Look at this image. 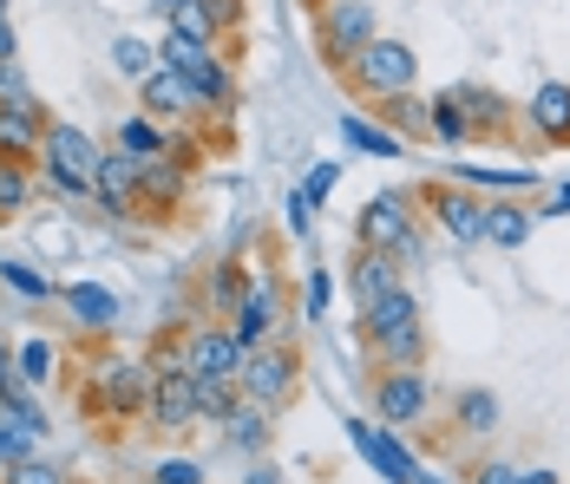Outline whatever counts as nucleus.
<instances>
[{
	"label": "nucleus",
	"instance_id": "1",
	"mask_svg": "<svg viewBox=\"0 0 570 484\" xmlns=\"http://www.w3.org/2000/svg\"><path fill=\"white\" fill-rule=\"evenodd\" d=\"M347 86L354 92H374V99H394V92H413V72H420V59L406 40H387V33H374L361 53L342 66Z\"/></svg>",
	"mask_w": 570,
	"mask_h": 484
},
{
	"label": "nucleus",
	"instance_id": "2",
	"mask_svg": "<svg viewBox=\"0 0 570 484\" xmlns=\"http://www.w3.org/2000/svg\"><path fill=\"white\" fill-rule=\"evenodd\" d=\"M158 66H171L177 79H184V86H190V99H197V106H229V99H236V79H229V66L217 53H210V47H190V40H165V53H158Z\"/></svg>",
	"mask_w": 570,
	"mask_h": 484
},
{
	"label": "nucleus",
	"instance_id": "3",
	"mask_svg": "<svg viewBox=\"0 0 570 484\" xmlns=\"http://www.w3.org/2000/svg\"><path fill=\"white\" fill-rule=\"evenodd\" d=\"M315 33H322V59H328V66H347V59L361 53L374 33H381V20H374V0H322V20H315Z\"/></svg>",
	"mask_w": 570,
	"mask_h": 484
},
{
	"label": "nucleus",
	"instance_id": "4",
	"mask_svg": "<svg viewBox=\"0 0 570 484\" xmlns=\"http://www.w3.org/2000/svg\"><path fill=\"white\" fill-rule=\"evenodd\" d=\"M236 393L276 413L288 393H295V354L269 347V340H263V347H249V354H243V367H236Z\"/></svg>",
	"mask_w": 570,
	"mask_h": 484
},
{
	"label": "nucleus",
	"instance_id": "5",
	"mask_svg": "<svg viewBox=\"0 0 570 484\" xmlns=\"http://www.w3.org/2000/svg\"><path fill=\"white\" fill-rule=\"evenodd\" d=\"M243 340L229 327H190L184 334V374L190 379H229L236 386V367H243Z\"/></svg>",
	"mask_w": 570,
	"mask_h": 484
},
{
	"label": "nucleus",
	"instance_id": "6",
	"mask_svg": "<svg viewBox=\"0 0 570 484\" xmlns=\"http://www.w3.org/2000/svg\"><path fill=\"white\" fill-rule=\"evenodd\" d=\"M426 406H433V386L420 367H387L381 386H374V413H381V426H413V419H426Z\"/></svg>",
	"mask_w": 570,
	"mask_h": 484
},
{
	"label": "nucleus",
	"instance_id": "7",
	"mask_svg": "<svg viewBox=\"0 0 570 484\" xmlns=\"http://www.w3.org/2000/svg\"><path fill=\"white\" fill-rule=\"evenodd\" d=\"M347 438L367 452V465H381V478H394V484H446V478H433V472H420V458L400 445L394 432L367 426V419H347Z\"/></svg>",
	"mask_w": 570,
	"mask_h": 484
},
{
	"label": "nucleus",
	"instance_id": "8",
	"mask_svg": "<svg viewBox=\"0 0 570 484\" xmlns=\"http://www.w3.org/2000/svg\"><path fill=\"white\" fill-rule=\"evenodd\" d=\"M354 236H361V249H381V256H394L400 236H413V210H406V197H400V190L367 197V204H361V216H354Z\"/></svg>",
	"mask_w": 570,
	"mask_h": 484
},
{
	"label": "nucleus",
	"instance_id": "9",
	"mask_svg": "<svg viewBox=\"0 0 570 484\" xmlns=\"http://www.w3.org/2000/svg\"><path fill=\"white\" fill-rule=\"evenodd\" d=\"M229 315H236L229 334H236L243 347H263V340L276 334V322H283V288H276L269 275H263V281H243V295H236V308H229Z\"/></svg>",
	"mask_w": 570,
	"mask_h": 484
},
{
	"label": "nucleus",
	"instance_id": "10",
	"mask_svg": "<svg viewBox=\"0 0 570 484\" xmlns=\"http://www.w3.org/2000/svg\"><path fill=\"white\" fill-rule=\"evenodd\" d=\"M433 216H440V229L453 236V243H485V204L465 190V184H446V190H433Z\"/></svg>",
	"mask_w": 570,
	"mask_h": 484
},
{
	"label": "nucleus",
	"instance_id": "11",
	"mask_svg": "<svg viewBox=\"0 0 570 484\" xmlns=\"http://www.w3.org/2000/svg\"><path fill=\"white\" fill-rule=\"evenodd\" d=\"M145 413H151L165 432H184V426H190V419H197V386H190V374H158V379H151V399H145Z\"/></svg>",
	"mask_w": 570,
	"mask_h": 484
},
{
	"label": "nucleus",
	"instance_id": "12",
	"mask_svg": "<svg viewBox=\"0 0 570 484\" xmlns=\"http://www.w3.org/2000/svg\"><path fill=\"white\" fill-rule=\"evenodd\" d=\"M40 151L53 164H66V170H79L86 184L99 177V158H106V151L92 145V131H79V125H47V131H40Z\"/></svg>",
	"mask_w": 570,
	"mask_h": 484
},
{
	"label": "nucleus",
	"instance_id": "13",
	"mask_svg": "<svg viewBox=\"0 0 570 484\" xmlns=\"http://www.w3.org/2000/svg\"><path fill=\"white\" fill-rule=\"evenodd\" d=\"M138 106H145V118H184V111H197V99H190V86L177 79L171 66H151L145 79H138Z\"/></svg>",
	"mask_w": 570,
	"mask_h": 484
},
{
	"label": "nucleus",
	"instance_id": "14",
	"mask_svg": "<svg viewBox=\"0 0 570 484\" xmlns=\"http://www.w3.org/2000/svg\"><path fill=\"white\" fill-rule=\"evenodd\" d=\"M99 399L112 413H138L151 399V367H131V360H106L99 367Z\"/></svg>",
	"mask_w": 570,
	"mask_h": 484
},
{
	"label": "nucleus",
	"instance_id": "15",
	"mask_svg": "<svg viewBox=\"0 0 570 484\" xmlns=\"http://www.w3.org/2000/svg\"><path fill=\"white\" fill-rule=\"evenodd\" d=\"M524 118H531V131H538L544 145H570V86H564V79L538 86V92H531V106H524Z\"/></svg>",
	"mask_w": 570,
	"mask_h": 484
},
{
	"label": "nucleus",
	"instance_id": "16",
	"mask_svg": "<svg viewBox=\"0 0 570 484\" xmlns=\"http://www.w3.org/2000/svg\"><path fill=\"white\" fill-rule=\"evenodd\" d=\"M184 184H190L184 158H171V151H158V158H138V190H145L158 210H171L177 197H184Z\"/></svg>",
	"mask_w": 570,
	"mask_h": 484
},
{
	"label": "nucleus",
	"instance_id": "17",
	"mask_svg": "<svg viewBox=\"0 0 570 484\" xmlns=\"http://www.w3.org/2000/svg\"><path fill=\"white\" fill-rule=\"evenodd\" d=\"M420 322V308H413V295H406V281L387 288V295H374L367 308H361V327H367V340H381V334H394V327Z\"/></svg>",
	"mask_w": 570,
	"mask_h": 484
},
{
	"label": "nucleus",
	"instance_id": "18",
	"mask_svg": "<svg viewBox=\"0 0 570 484\" xmlns=\"http://www.w3.org/2000/svg\"><path fill=\"white\" fill-rule=\"evenodd\" d=\"M165 13H171V33L190 40V47H217V33H224L217 13H210V0H171Z\"/></svg>",
	"mask_w": 570,
	"mask_h": 484
},
{
	"label": "nucleus",
	"instance_id": "19",
	"mask_svg": "<svg viewBox=\"0 0 570 484\" xmlns=\"http://www.w3.org/2000/svg\"><path fill=\"white\" fill-rule=\"evenodd\" d=\"M485 243L492 249H524L531 243V210L524 204H485Z\"/></svg>",
	"mask_w": 570,
	"mask_h": 484
},
{
	"label": "nucleus",
	"instance_id": "20",
	"mask_svg": "<svg viewBox=\"0 0 570 484\" xmlns=\"http://www.w3.org/2000/svg\"><path fill=\"white\" fill-rule=\"evenodd\" d=\"M66 308H72L86 327H112L118 322V295L99 288V281H72V288H66Z\"/></svg>",
	"mask_w": 570,
	"mask_h": 484
},
{
	"label": "nucleus",
	"instance_id": "21",
	"mask_svg": "<svg viewBox=\"0 0 570 484\" xmlns=\"http://www.w3.org/2000/svg\"><path fill=\"white\" fill-rule=\"evenodd\" d=\"M387 288H400L394 256H381V249H361V256H354V295H361V308H367L374 295H387Z\"/></svg>",
	"mask_w": 570,
	"mask_h": 484
},
{
	"label": "nucleus",
	"instance_id": "22",
	"mask_svg": "<svg viewBox=\"0 0 570 484\" xmlns=\"http://www.w3.org/2000/svg\"><path fill=\"white\" fill-rule=\"evenodd\" d=\"M40 111H20V106H0V151L7 158H20V151H33L40 145Z\"/></svg>",
	"mask_w": 570,
	"mask_h": 484
},
{
	"label": "nucleus",
	"instance_id": "23",
	"mask_svg": "<svg viewBox=\"0 0 570 484\" xmlns=\"http://www.w3.org/2000/svg\"><path fill=\"white\" fill-rule=\"evenodd\" d=\"M459 106H465V125H472V138H485V131H505L512 125V111L499 92H453Z\"/></svg>",
	"mask_w": 570,
	"mask_h": 484
},
{
	"label": "nucleus",
	"instance_id": "24",
	"mask_svg": "<svg viewBox=\"0 0 570 484\" xmlns=\"http://www.w3.org/2000/svg\"><path fill=\"white\" fill-rule=\"evenodd\" d=\"M342 138L354 151H367V158H400V131L374 125V118H342Z\"/></svg>",
	"mask_w": 570,
	"mask_h": 484
},
{
	"label": "nucleus",
	"instance_id": "25",
	"mask_svg": "<svg viewBox=\"0 0 570 484\" xmlns=\"http://www.w3.org/2000/svg\"><path fill=\"white\" fill-rule=\"evenodd\" d=\"M374 354H381L387 367H420V360H426V334H420V322H406V327H394V334H381Z\"/></svg>",
	"mask_w": 570,
	"mask_h": 484
},
{
	"label": "nucleus",
	"instance_id": "26",
	"mask_svg": "<svg viewBox=\"0 0 570 484\" xmlns=\"http://www.w3.org/2000/svg\"><path fill=\"white\" fill-rule=\"evenodd\" d=\"M224 419H229V438H236V445H249V452L269 438V406H256V399H243V393H236V406H229Z\"/></svg>",
	"mask_w": 570,
	"mask_h": 484
},
{
	"label": "nucleus",
	"instance_id": "27",
	"mask_svg": "<svg viewBox=\"0 0 570 484\" xmlns=\"http://www.w3.org/2000/svg\"><path fill=\"white\" fill-rule=\"evenodd\" d=\"M459 426L472 432V438H485V432L499 426V393H485V386H465V393H459Z\"/></svg>",
	"mask_w": 570,
	"mask_h": 484
},
{
	"label": "nucleus",
	"instance_id": "28",
	"mask_svg": "<svg viewBox=\"0 0 570 484\" xmlns=\"http://www.w3.org/2000/svg\"><path fill=\"white\" fill-rule=\"evenodd\" d=\"M118 145H125L131 158H158V151H171L158 118H125V125H118Z\"/></svg>",
	"mask_w": 570,
	"mask_h": 484
},
{
	"label": "nucleus",
	"instance_id": "29",
	"mask_svg": "<svg viewBox=\"0 0 570 484\" xmlns=\"http://www.w3.org/2000/svg\"><path fill=\"white\" fill-rule=\"evenodd\" d=\"M27 197H33V177H27V164L0 151V216H20V210H27Z\"/></svg>",
	"mask_w": 570,
	"mask_h": 484
},
{
	"label": "nucleus",
	"instance_id": "30",
	"mask_svg": "<svg viewBox=\"0 0 570 484\" xmlns=\"http://www.w3.org/2000/svg\"><path fill=\"white\" fill-rule=\"evenodd\" d=\"M426 131H433L440 145H465V138H472V125H465V106H459V99H440V106H426Z\"/></svg>",
	"mask_w": 570,
	"mask_h": 484
},
{
	"label": "nucleus",
	"instance_id": "31",
	"mask_svg": "<svg viewBox=\"0 0 570 484\" xmlns=\"http://www.w3.org/2000/svg\"><path fill=\"white\" fill-rule=\"evenodd\" d=\"M190 386H197V419H224L229 406H236L229 379H190Z\"/></svg>",
	"mask_w": 570,
	"mask_h": 484
},
{
	"label": "nucleus",
	"instance_id": "32",
	"mask_svg": "<svg viewBox=\"0 0 570 484\" xmlns=\"http://www.w3.org/2000/svg\"><path fill=\"white\" fill-rule=\"evenodd\" d=\"M381 111H387V125H394V131H426V106H420L413 92H394Z\"/></svg>",
	"mask_w": 570,
	"mask_h": 484
},
{
	"label": "nucleus",
	"instance_id": "33",
	"mask_svg": "<svg viewBox=\"0 0 570 484\" xmlns=\"http://www.w3.org/2000/svg\"><path fill=\"white\" fill-rule=\"evenodd\" d=\"M112 66L125 72V79H145L158 59H151V47H145V40H118V47H112Z\"/></svg>",
	"mask_w": 570,
	"mask_h": 484
},
{
	"label": "nucleus",
	"instance_id": "34",
	"mask_svg": "<svg viewBox=\"0 0 570 484\" xmlns=\"http://www.w3.org/2000/svg\"><path fill=\"white\" fill-rule=\"evenodd\" d=\"M0 106L40 111V106H33V86H27V79H20V66H13V59H0Z\"/></svg>",
	"mask_w": 570,
	"mask_h": 484
},
{
	"label": "nucleus",
	"instance_id": "35",
	"mask_svg": "<svg viewBox=\"0 0 570 484\" xmlns=\"http://www.w3.org/2000/svg\"><path fill=\"white\" fill-rule=\"evenodd\" d=\"M328 295H335V281H328V269H315L308 281H302V315L322 322V315H328Z\"/></svg>",
	"mask_w": 570,
	"mask_h": 484
},
{
	"label": "nucleus",
	"instance_id": "36",
	"mask_svg": "<svg viewBox=\"0 0 570 484\" xmlns=\"http://www.w3.org/2000/svg\"><path fill=\"white\" fill-rule=\"evenodd\" d=\"M13 367H20L27 379H53V340H27Z\"/></svg>",
	"mask_w": 570,
	"mask_h": 484
},
{
	"label": "nucleus",
	"instance_id": "37",
	"mask_svg": "<svg viewBox=\"0 0 570 484\" xmlns=\"http://www.w3.org/2000/svg\"><path fill=\"white\" fill-rule=\"evenodd\" d=\"M33 438H40V432H27V426H13V419H7V426H0V465L33 458Z\"/></svg>",
	"mask_w": 570,
	"mask_h": 484
},
{
	"label": "nucleus",
	"instance_id": "38",
	"mask_svg": "<svg viewBox=\"0 0 570 484\" xmlns=\"http://www.w3.org/2000/svg\"><path fill=\"white\" fill-rule=\"evenodd\" d=\"M479 484H558L551 472H524V465H485Z\"/></svg>",
	"mask_w": 570,
	"mask_h": 484
},
{
	"label": "nucleus",
	"instance_id": "39",
	"mask_svg": "<svg viewBox=\"0 0 570 484\" xmlns=\"http://www.w3.org/2000/svg\"><path fill=\"white\" fill-rule=\"evenodd\" d=\"M0 281H13V288H20V295H53V288H47V275L20 269V263H0Z\"/></svg>",
	"mask_w": 570,
	"mask_h": 484
},
{
	"label": "nucleus",
	"instance_id": "40",
	"mask_svg": "<svg viewBox=\"0 0 570 484\" xmlns=\"http://www.w3.org/2000/svg\"><path fill=\"white\" fill-rule=\"evenodd\" d=\"M335 177H342V170H335V164H315V170H308V177H302V197H308V204H322V197H328V190H335Z\"/></svg>",
	"mask_w": 570,
	"mask_h": 484
},
{
	"label": "nucleus",
	"instance_id": "41",
	"mask_svg": "<svg viewBox=\"0 0 570 484\" xmlns=\"http://www.w3.org/2000/svg\"><path fill=\"white\" fill-rule=\"evenodd\" d=\"M7 484H59L53 465H40V458H20L13 472H7Z\"/></svg>",
	"mask_w": 570,
	"mask_h": 484
},
{
	"label": "nucleus",
	"instance_id": "42",
	"mask_svg": "<svg viewBox=\"0 0 570 484\" xmlns=\"http://www.w3.org/2000/svg\"><path fill=\"white\" fill-rule=\"evenodd\" d=\"M158 484H204V465H190V458H165V465H158Z\"/></svg>",
	"mask_w": 570,
	"mask_h": 484
},
{
	"label": "nucleus",
	"instance_id": "43",
	"mask_svg": "<svg viewBox=\"0 0 570 484\" xmlns=\"http://www.w3.org/2000/svg\"><path fill=\"white\" fill-rule=\"evenodd\" d=\"M47 184H53L59 197H79V190H92V184H86L79 170H66V164H53V158H47Z\"/></svg>",
	"mask_w": 570,
	"mask_h": 484
},
{
	"label": "nucleus",
	"instance_id": "44",
	"mask_svg": "<svg viewBox=\"0 0 570 484\" xmlns=\"http://www.w3.org/2000/svg\"><path fill=\"white\" fill-rule=\"evenodd\" d=\"M236 295H243V275L217 269V281H210V302H217V308H236Z\"/></svg>",
	"mask_w": 570,
	"mask_h": 484
},
{
	"label": "nucleus",
	"instance_id": "45",
	"mask_svg": "<svg viewBox=\"0 0 570 484\" xmlns=\"http://www.w3.org/2000/svg\"><path fill=\"white\" fill-rule=\"evenodd\" d=\"M7 399H20V374H13V354L0 347V406H7Z\"/></svg>",
	"mask_w": 570,
	"mask_h": 484
},
{
	"label": "nucleus",
	"instance_id": "46",
	"mask_svg": "<svg viewBox=\"0 0 570 484\" xmlns=\"http://www.w3.org/2000/svg\"><path fill=\"white\" fill-rule=\"evenodd\" d=\"M288 229H295V236H308V197H302V190L288 197Z\"/></svg>",
	"mask_w": 570,
	"mask_h": 484
},
{
	"label": "nucleus",
	"instance_id": "47",
	"mask_svg": "<svg viewBox=\"0 0 570 484\" xmlns=\"http://www.w3.org/2000/svg\"><path fill=\"white\" fill-rule=\"evenodd\" d=\"M210 13H217V27H236L243 20V0H210Z\"/></svg>",
	"mask_w": 570,
	"mask_h": 484
},
{
	"label": "nucleus",
	"instance_id": "48",
	"mask_svg": "<svg viewBox=\"0 0 570 484\" xmlns=\"http://www.w3.org/2000/svg\"><path fill=\"white\" fill-rule=\"evenodd\" d=\"M0 59H13V27H7V13H0Z\"/></svg>",
	"mask_w": 570,
	"mask_h": 484
},
{
	"label": "nucleus",
	"instance_id": "49",
	"mask_svg": "<svg viewBox=\"0 0 570 484\" xmlns=\"http://www.w3.org/2000/svg\"><path fill=\"white\" fill-rule=\"evenodd\" d=\"M243 484H276V472H269V465H256V472H249Z\"/></svg>",
	"mask_w": 570,
	"mask_h": 484
},
{
	"label": "nucleus",
	"instance_id": "50",
	"mask_svg": "<svg viewBox=\"0 0 570 484\" xmlns=\"http://www.w3.org/2000/svg\"><path fill=\"white\" fill-rule=\"evenodd\" d=\"M551 210H558V216H570V184L558 190V204H551Z\"/></svg>",
	"mask_w": 570,
	"mask_h": 484
},
{
	"label": "nucleus",
	"instance_id": "51",
	"mask_svg": "<svg viewBox=\"0 0 570 484\" xmlns=\"http://www.w3.org/2000/svg\"><path fill=\"white\" fill-rule=\"evenodd\" d=\"M0 7H7V0H0Z\"/></svg>",
	"mask_w": 570,
	"mask_h": 484
}]
</instances>
